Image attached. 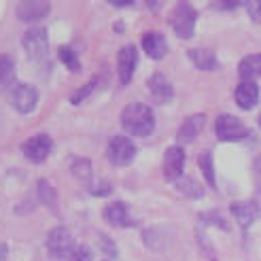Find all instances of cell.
Wrapping results in <instances>:
<instances>
[{
	"label": "cell",
	"mask_w": 261,
	"mask_h": 261,
	"mask_svg": "<svg viewBox=\"0 0 261 261\" xmlns=\"http://www.w3.org/2000/svg\"><path fill=\"white\" fill-rule=\"evenodd\" d=\"M36 191H38V198H41V202L47 208H51V211H58V195H56L54 187H51L45 178L38 180V189Z\"/></svg>",
	"instance_id": "obj_23"
},
{
	"label": "cell",
	"mask_w": 261,
	"mask_h": 261,
	"mask_svg": "<svg viewBox=\"0 0 261 261\" xmlns=\"http://www.w3.org/2000/svg\"><path fill=\"white\" fill-rule=\"evenodd\" d=\"M195 19H198L195 9L189 3H178L170 15V25L178 38H191L195 30Z\"/></svg>",
	"instance_id": "obj_3"
},
{
	"label": "cell",
	"mask_w": 261,
	"mask_h": 261,
	"mask_svg": "<svg viewBox=\"0 0 261 261\" xmlns=\"http://www.w3.org/2000/svg\"><path fill=\"white\" fill-rule=\"evenodd\" d=\"M231 215L236 217V221L240 223L242 229H249L259 217V206L255 202H233Z\"/></svg>",
	"instance_id": "obj_13"
},
{
	"label": "cell",
	"mask_w": 261,
	"mask_h": 261,
	"mask_svg": "<svg viewBox=\"0 0 261 261\" xmlns=\"http://www.w3.org/2000/svg\"><path fill=\"white\" fill-rule=\"evenodd\" d=\"M215 132L221 142H238L249 134L244 123L233 115H219L215 121Z\"/></svg>",
	"instance_id": "obj_4"
},
{
	"label": "cell",
	"mask_w": 261,
	"mask_h": 261,
	"mask_svg": "<svg viewBox=\"0 0 261 261\" xmlns=\"http://www.w3.org/2000/svg\"><path fill=\"white\" fill-rule=\"evenodd\" d=\"M121 125L127 134L145 138L155 129V115L142 102H129L121 113Z\"/></svg>",
	"instance_id": "obj_1"
},
{
	"label": "cell",
	"mask_w": 261,
	"mask_h": 261,
	"mask_svg": "<svg viewBox=\"0 0 261 261\" xmlns=\"http://www.w3.org/2000/svg\"><path fill=\"white\" fill-rule=\"evenodd\" d=\"M211 261H215V259H211Z\"/></svg>",
	"instance_id": "obj_33"
},
{
	"label": "cell",
	"mask_w": 261,
	"mask_h": 261,
	"mask_svg": "<svg viewBox=\"0 0 261 261\" xmlns=\"http://www.w3.org/2000/svg\"><path fill=\"white\" fill-rule=\"evenodd\" d=\"M11 104L15 107V111L28 115L36 109L38 104V89L30 83H17L13 85V91H11Z\"/></svg>",
	"instance_id": "obj_7"
},
{
	"label": "cell",
	"mask_w": 261,
	"mask_h": 261,
	"mask_svg": "<svg viewBox=\"0 0 261 261\" xmlns=\"http://www.w3.org/2000/svg\"><path fill=\"white\" fill-rule=\"evenodd\" d=\"M68 261H94V253L87 246H76L74 253L68 257Z\"/></svg>",
	"instance_id": "obj_27"
},
{
	"label": "cell",
	"mask_w": 261,
	"mask_h": 261,
	"mask_svg": "<svg viewBox=\"0 0 261 261\" xmlns=\"http://www.w3.org/2000/svg\"><path fill=\"white\" fill-rule=\"evenodd\" d=\"M58 56H60V60L64 62V66H66V68H70L72 72H81V62H79V58H76V54L70 47H66V45L60 47Z\"/></svg>",
	"instance_id": "obj_25"
},
{
	"label": "cell",
	"mask_w": 261,
	"mask_h": 261,
	"mask_svg": "<svg viewBox=\"0 0 261 261\" xmlns=\"http://www.w3.org/2000/svg\"><path fill=\"white\" fill-rule=\"evenodd\" d=\"M98 85V79H91L87 85H83L79 91H76V94H72V98H70V102L72 104H81L83 102V98H87L89 94H91V91H94V87Z\"/></svg>",
	"instance_id": "obj_26"
},
{
	"label": "cell",
	"mask_w": 261,
	"mask_h": 261,
	"mask_svg": "<svg viewBox=\"0 0 261 261\" xmlns=\"http://www.w3.org/2000/svg\"><path fill=\"white\" fill-rule=\"evenodd\" d=\"M246 11L251 13V17H253L255 21L261 19V3H246Z\"/></svg>",
	"instance_id": "obj_30"
},
{
	"label": "cell",
	"mask_w": 261,
	"mask_h": 261,
	"mask_svg": "<svg viewBox=\"0 0 261 261\" xmlns=\"http://www.w3.org/2000/svg\"><path fill=\"white\" fill-rule=\"evenodd\" d=\"M187 56L195 64V68H200V70H217L219 68L217 56L208 49H189Z\"/></svg>",
	"instance_id": "obj_18"
},
{
	"label": "cell",
	"mask_w": 261,
	"mask_h": 261,
	"mask_svg": "<svg viewBox=\"0 0 261 261\" xmlns=\"http://www.w3.org/2000/svg\"><path fill=\"white\" fill-rule=\"evenodd\" d=\"M147 87H149V94L155 98V102H160V104H166L174 98V87L162 72L151 74L147 81Z\"/></svg>",
	"instance_id": "obj_11"
},
{
	"label": "cell",
	"mask_w": 261,
	"mask_h": 261,
	"mask_svg": "<svg viewBox=\"0 0 261 261\" xmlns=\"http://www.w3.org/2000/svg\"><path fill=\"white\" fill-rule=\"evenodd\" d=\"M236 102L242 111H251L257 100H259V87L255 81H242L238 87H236Z\"/></svg>",
	"instance_id": "obj_14"
},
{
	"label": "cell",
	"mask_w": 261,
	"mask_h": 261,
	"mask_svg": "<svg viewBox=\"0 0 261 261\" xmlns=\"http://www.w3.org/2000/svg\"><path fill=\"white\" fill-rule=\"evenodd\" d=\"M202 219L206 221H213V225H217V227H221V229H229V225H227V221L221 217L219 213H206V215H202Z\"/></svg>",
	"instance_id": "obj_28"
},
{
	"label": "cell",
	"mask_w": 261,
	"mask_h": 261,
	"mask_svg": "<svg viewBox=\"0 0 261 261\" xmlns=\"http://www.w3.org/2000/svg\"><path fill=\"white\" fill-rule=\"evenodd\" d=\"M259 125H261V115H259Z\"/></svg>",
	"instance_id": "obj_32"
},
{
	"label": "cell",
	"mask_w": 261,
	"mask_h": 261,
	"mask_svg": "<svg viewBox=\"0 0 261 261\" xmlns=\"http://www.w3.org/2000/svg\"><path fill=\"white\" fill-rule=\"evenodd\" d=\"M76 249L72 233L66 227H56L47 236V251L54 257H70Z\"/></svg>",
	"instance_id": "obj_6"
},
{
	"label": "cell",
	"mask_w": 261,
	"mask_h": 261,
	"mask_svg": "<svg viewBox=\"0 0 261 261\" xmlns=\"http://www.w3.org/2000/svg\"><path fill=\"white\" fill-rule=\"evenodd\" d=\"M200 168H202V172L206 176V182L215 189L217 187V180H215V166H213V153L211 151H204L200 155Z\"/></svg>",
	"instance_id": "obj_24"
},
{
	"label": "cell",
	"mask_w": 261,
	"mask_h": 261,
	"mask_svg": "<svg viewBox=\"0 0 261 261\" xmlns=\"http://www.w3.org/2000/svg\"><path fill=\"white\" fill-rule=\"evenodd\" d=\"M51 149H54V140L47 134H34L23 142V155L34 164H41L49 158Z\"/></svg>",
	"instance_id": "obj_8"
},
{
	"label": "cell",
	"mask_w": 261,
	"mask_h": 261,
	"mask_svg": "<svg viewBox=\"0 0 261 261\" xmlns=\"http://www.w3.org/2000/svg\"><path fill=\"white\" fill-rule=\"evenodd\" d=\"M104 219L109 221L111 225H117V227H127L132 225V219H129V211L123 202H115V204H109L104 208Z\"/></svg>",
	"instance_id": "obj_17"
},
{
	"label": "cell",
	"mask_w": 261,
	"mask_h": 261,
	"mask_svg": "<svg viewBox=\"0 0 261 261\" xmlns=\"http://www.w3.org/2000/svg\"><path fill=\"white\" fill-rule=\"evenodd\" d=\"M70 170H72V174L79 178L81 182H85V185H89V182H91V162L89 160L74 158L72 164H70Z\"/></svg>",
	"instance_id": "obj_22"
},
{
	"label": "cell",
	"mask_w": 261,
	"mask_h": 261,
	"mask_svg": "<svg viewBox=\"0 0 261 261\" xmlns=\"http://www.w3.org/2000/svg\"><path fill=\"white\" fill-rule=\"evenodd\" d=\"M49 3H45V0H38V3H34V0H25V3H19L17 7V17L21 21H38L49 15Z\"/></svg>",
	"instance_id": "obj_12"
},
{
	"label": "cell",
	"mask_w": 261,
	"mask_h": 261,
	"mask_svg": "<svg viewBox=\"0 0 261 261\" xmlns=\"http://www.w3.org/2000/svg\"><path fill=\"white\" fill-rule=\"evenodd\" d=\"M109 3L113 7H127V5H132V0H109Z\"/></svg>",
	"instance_id": "obj_31"
},
{
	"label": "cell",
	"mask_w": 261,
	"mask_h": 261,
	"mask_svg": "<svg viewBox=\"0 0 261 261\" xmlns=\"http://www.w3.org/2000/svg\"><path fill=\"white\" fill-rule=\"evenodd\" d=\"M182 166H185V151L182 147H170L164 153V176L166 180L176 182L182 176Z\"/></svg>",
	"instance_id": "obj_9"
},
{
	"label": "cell",
	"mask_w": 261,
	"mask_h": 261,
	"mask_svg": "<svg viewBox=\"0 0 261 261\" xmlns=\"http://www.w3.org/2000/svg\"><path fill=\"white\" fill-rule=\"evenodd\" d=\"M142 49H145V54H149V58L162 60L168 54V43H166L164 34H160V32H147L145 36H142Z\"/></svg>",
	"instance_id": "obj_15"
},
{
	"label": "cell",
	"mask_w": 261,
	"mask_h": 261,
	"mask_svg": "<svg viewBox=\"0 0 261 261\" xmlns=\"http://www.w3.org/2000/svg\"><path fill=\"white\" fill-rule=\"evenodd\" d=\"M204 121H206V117L200 115V113H198V115H193V117H187L185 123L180 125L178 134H176L178 142H193L195 138H198V134L202 132Z\"/></svg>",
	"instance_id": "obj_16"
},
{
	"label": "cell",
	"mask_w": 261,
	"mask_h": 261,
	"mask_svg": "<svg viewBox=\"0 0 261 261\" xmlns=\"http://www.w3.org/2000/svg\"><path fill=\"white\" fill-rule=\"evenodd\" d=\"M15 83V64L9 56H0V87Z\"/></svg>",
	"instance_id": "obj_21"
},
{
	"label": "cell",
	"mask_w": 261,
	"mask_h": 261,
	"mask_svg": "<svg viewBox=\"0 0 261 261\" xmlns=\"http://www.w3.org/2000/svg\"><path fill=\"white\" fill-rule=\"evenodd\" d=\"M238 72L244 81H253V76L261 74V56H249L240 62Z\"/></svg>",
	"instance_id": "obj_20"
},
{
	"label": "cell",
	"mask_w": 261,
	"mask_h": 261,
	"mask_svg": "<svg viewBox=\"0 0 261 261\" xmlns=\"http://www.w3.org/2000/svg\"><path fill=\"white\" fill-rule=\"evenodd\" d=\"M100 249L107 257H115L117 255V249H115V244H113V240L109 236H100Z\"/></svg>",
	"instance_id": "obj_29"
},
{
	"label": "cell",
	"mask_w": 261,
	"mask_h": 261,
	"mask_svg": "<svg viewBox=\"0 0 261 261\" xmlns=\"http://www.w3.org/2000/svg\"><path fill=\"white\" fill-rule=\"evenodd\" d=\"M107 155L113 166H127L136 158V147H134V142L125 136H113L107 147Z\"/></svg>",
	"instance_id": "obj_5"
},
{
	"label": "cell",
	"mask_w": 261,
	"mask_h": 261,
	"mask_svg": "<svg viewBox=\"0 0 261 261\" xmlns=\"http://www.w3.org/2000/svg\"><path fill=\"white\" fill-rule=\"evenodd\" d=\"M176 189H178L182 195L191 198V200H198V198H202V195H204V187H202L193 176H180V178L176 180Z\"/></svg>",
	"instance_id": "obj_19"
},
{
	"label": "cell",
	"mask_w": 261,
	"mask_h": 261,
	"mask_svg": "<svg viewBox=\"0 0 261 261\" xmlns=\"http://www.w3.org/2000/svg\"><path fill=\"white\" fill-rule=\"evenodd\" d=\"M23 49L28 58L36 64H41L49 58V36L43 25H34L23 34Z\"/></svg>",
	"instance_id": "obj_2"
},
{
	"label": "cell",
	"mask_w": 261,
	"mask_h": 261,
	"mask_svg": "<svg viewBox=\"0 0 261 261\" xmlns=\"http://www.w3.org/2000/svg\"><path fill=\"white\" fill-rule=\"evenodd\" d=\"M136 64H138V51L134 45H127L119 51L117 56V72H119V81L125 85L132 81V74L136 70Z\"/></svg>",
	"instance_id": "obj_10"
}]
</instances>
